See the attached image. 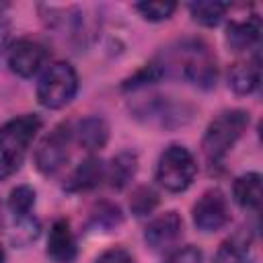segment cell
Here are the masks:
<instances>
[{"instance_id": "obj_1", "label": "cell", "mask_w": 263, "mask_h": 263, "mask_svg": "<svg viewBox=\"0 0 263 263\" xmlns=\"http://www.w3.org/2000/svg\"><path fill=\"white\" fill-rule=\"evenodd\" d=\"M39 129L41 119L37 115H21L0 127V181L10 177L21 166Z\"/></svg>"}, {"instance_id": "obj_2", "label": "cell", "mask_w": 263, "mask_h": 263, "mask_svg": "<svg viewBox=\"0 0 263 263\" xmlns=\"http://www.w3.org/2000/svg\"><path fill=\"white\" fill-rule=\"evenodd\" d=\"M249 127V113L242 109H230L222 111L218 117H214L203 134L201 148L210 162H220L228 150L238 142V138Z\"/></svg>"}, {"instance_id": "obj_3", "label": "cell", "mask_w": 263, "mask_h": 263, "mask_svg": "<svg viewBox=\"0 0 263 263\" xmlns=\"http://www.w3.org/2000/svg\"><path fill=\"white\" fill-rule=\"evenodd\" d=\"M197 173V164L193 154L179 144H173L162 150L156 162V181L160 187H164L171 193L185 191Z\"/></svg>"}, {"instance_id": "obj_4", "label": "cell", "mask_w": 263, "mask_h": 263, "mask_svg": "<svg viewBox=\"0 0 263 263\" xmlns=\"http://www.w3.org/2000/svg\"><path fill=\"white\" fill-rule=\"evenodd\" d=\"M76 90V70L68 62H55L45 68L37 82V101L47 109H60L74 99Z\"/></svg>"}, {"instance_id": "obj_5", "label": "cell", "mask_w": 263, "mask_h": 263, "mask_svg": "<svg viewBox=\"0 0 263 263\" xmlns=\"http://www.w3.org/2000/svg\"><path fill=\"white\" fill-rule=\"evenodd\" d=\"M179 62H181L183 76L191 84L199 88H212L216 84V76H218L216 58L212 55L208 45H203L201 41L183 43L179 49Z\"/></svg>"}, {"instance_id": "obj_6", "label": "cell", "mask_w": 263, "mask_h": 263, "mask_svg": "<svg viewBox=\"0 0 263 263\" xmlns=\"http://www.w3.org/2000/svg\"><path fill=\"white\" fill-rule=\"evenodd\" d=\"M72 136H74V129L70 127V123H60L39 142L35 150V166L39 173L53 175L66 164L70 156Z\"/></svg>"}, {"instance_id": "obj_7", "label": "cell", "mask_w": 263, "mask_h": 263, "mask_svg": "<svg viewBox=\"0 0 263 263\" xmlns=\"http://www.w3.org/2000/svg\"><path fill=\"white\" fill-rule=\"evenodd\" d=\"M230 220L226 195L220 189H208L193 205V224L203 232H216Z\"/></svg>"}, {"instance_id": "obj_8", "label": "cell", "mask_w": 263, "mask_h": 263, "mask_svg": "<svg viewBox=\"0 0 263 263\" xmlns=\"http://www.w3.org/2000/svg\"><path fill=\"white\" fill-rule=\"evenodd\" d=\"M47 49L33 39H18L8 47V66L16 76L29 78L43 66Z\"/></svg>"}, {"instance_id": "obj_9", "label": "cell", "mask_w": 263, "mask_h": 263, "mask_svg": "<svg viewBox=\"0 0 263 263\" xmlns=\"http://www.w3.org/2000/svg\"><path fill=\"white\" fill-rule=\"evenodd\" d=\"M183 234V220L177 212H164L162 216L154 218L144 232V238L152 251H166L177 245Z\"/></svg>"}, {"instance_id": "obj_10", "label": "cell", "mask_w": 263, "mask_h": 263, "mask_svg": "<svg viewBox=\"0 0 263 263\" xmlns=\"http://www.w3.org/2000/svg\"><path fill=\"white\" fill-rule=\"evenodd\" d=\"M138 115H146V121L156 123L160 127H171V125H183L185 121H189L191 111L185 105L166 101V97H154L148 105L138 109Z\"/></svg>"}, {"instance_id": "obj_11", "label": "cell", "mask_w": 263, "mask_h": 263, "mask_svg": "<svg viewBox=\"0 0 263 263\" xmlns=\"http://www.w3.org/2000/svg\"><path fill=\"white\" fill-rule=\"evenodd\" d=\"M76 240L70 230V222L64 218H58L51 224L49 236H47V255L55 263H72L76 259Z\"/></svg>"}, {"instance_id": "obj_12", "label": "cell", "mask_w": 263, "mask_h": 263, "mask_svg": "<svg viewBox=\"0 0 263 263\" xmlns=\"http://www.w3.org/2000/svg\"><path fill=\"white\" fill-rule=\"evenodd\" d=\"M261 82V60L259 53H253L247 60H240L228 70V86L236 95H251Z\"/></svg>"}, {"instance_id": "obj_13", "label": "cell", "mask_w": 263, "mask_h": 263, "mask_svg": "<svg viewBox=\"0 0 263 263\" xmlns=\"http://www.w3.org/2000/svg\"><path fill=\"white\" fill-rule=\"evenodd\" d=\"M261 37V21L257 14H249L238 21H230L226 27V43L232 51H247L257 45Z\"/></svg>"}, {"instance_id": "obj_14", "label": "cell", "mask_w": 263, "mask_h": 263, "mask_svg": "<svg viewBox=\"0 0 263 263\" xmlns=\"http://www.w3.org/2000/svg\"><path fill=\"white\" fill-rule=\"evenodd\" d=\"M105 164L101 158L97 156H88L84 158L70 175V179L66 181V189L68 191H88L95 189L103 179H105Z\"/></svg>"}, {"instance_id": "obj_15", "label": "cell", "mask_w": 263, "mask_h": 263, "mask_svg": "<svg viewBox=\"0 0 263 263\" xmlns=\"http://www.w3.org/2000/svg\"><path fill=\"white\" fill-rule=\"evenodd\" d=\"M74 134H76L78 144L84 150L95 152V150H101L107 144V140H109V125H107V121L103 117L90 115V117H86V119H82L78 123Z\"/></svg>"}, {"instance_id": "obj_16", "label": "cell", "mask_w": 263, "mask_h": 263, "mask_svg": "<svg viewBox=\"0 0 263 263\" xmlns=\"http://www.w3.org/2000/svg\"><path fill=\"white\" fill-rule=\"evenodd\" d=\"M234 199L245 210H257L261 203V175L259 173H245L234 181L232 187Z\"/></svg>"}, {"instance_id": "obj_17", "label": "cell", "mask_w": 263, "mask_h": 263, "mask_svg": "<svg viewBox=\"0 0 263 263\" xmlns=\"http://www.w3.org/2000/svg\"><path fill=\"white\" fill-rule=\"evenodd\" d=\"M136 171H138V156L134 152H119L105 171V177L113 189H123L134 179Z\"/></svg>"}, {"instance_id": "obj_18", "label": "cell", "mask_w": 263, "mask_h": 263, "mask_svg": "<svg viewBox=\"0 0 263 263\" xmlns=\"http://www.w3.org/2000/svg\"><path fill=\"white\" fill-rule=\"evenodd\" d=\"M228 8H230V4L216 2V0H197V2L189 4V12H191L193 21H197L199 25H205V27H216Z\"/></svg>"}, {"instance_id": "obj_19", "label": "cell", "mask_w": 263, "mask_h": 263, "mask_svg": "<svg viewBox=\"0 0 263 263\" xmlns=\"http://www.w3.org/2000/svg\"><path fill=\"white\" fill-rule=\"evenodd\" d=\"M33 205H35V189L31 185H18L10 191L8 208L14 214V218H29Z\"/></svg>"}, {"instance_id": "obj_20", "label": "cell", "mask_w": 263, "mask_h": 263, "mask_svg": "<svg viewBox=\"0 0 263 263\" xmlns=\"http://www.w3.org/2000/svg\"><path fill=\"white\" fill-rule=\"evenodd\" d=\"M117 224H121V212L113 203H99V208L90 214V226L101 230H113Z\"/></svg>"}, {"instance_id": "obj_21", "label": "cell", "mask_w": 263, "mask_h": 263, "mask_svg": "<svg viewBox=\"0 0 263 263\" xmlns=\"http://www.w3.org/2000/svg\"><path fill=\"white\" fill-rule=\"evenodd\" d=\"M177 4L171 2V0H152V2H138L136 4V10L146 18V21H152V23H158V21H166L173 12H175Z\"/></svg>"}, {"instance_id": "obj_22", "label": "cell", "mask_w": 263, "mask_h": 263, "mask_svg": "<svg viewBox=\"0 0 263 263\" xmlns=\"http://www.w3.org/2000/svg\"><path fill=\"white\" fill-rule=\"evenodd\" d=\"M158 203V195L154 189L150 187H138L132 195V201H129V208L136 216H146L154 210V205Z\"/></svg>"}, {"instance_id": "obj_23", "label": "cell", "mask_w": 263, "mask_h": 263, "mask_svg": "<svg viewBox=\"0 0 263 263\" xmlns=\"http://www.w3.org/2000/svg\"><path fill=\"white\" fill-rule=\"evenodd\" d=\"M164 74V68L158 66V64H146L142 70H138L134 76H129L125 82H123V88L129 90V88H140V86H146V84H152L156 82L160 76Z\"/></svg>"}, {"instance_id": "obj_24", "label": "cell", "mask_w": 263, "mask_h": 263, "mask_svg": "<svg viewBox=\"0 0 263 263\" xmlns=\"http://www.w3.org/2000/svg\"><path fill=\"white\" fill-rule=\"evenodd\" d=\"M164 263H201V253L197 247H183L171 253Z\"/></svg>"}, {"instance_id": "obj_25", "label": "cell", "mask_w": 263, "mask_h": 263, "mask_svg": "<svg viewBox=\"0 0 263 263\" xmlns=\"http://www.w3.org/2000/svg\"><path fill=\"white\" fill-rule=\"evenodd\" d=\"M95 263H136V261H134L132 253L125 251L123 247H113V249L105 251Z\"/></svg>"}, {"instance_id": "obj_26", "label": "cell", "mask_w": 263, "mask_h": 263, "mask_svg": "<svg viewBox=\"0 0 263 263\" xmlns=\"http://www.w3.org/2000/svg\"><path fill=\"white\" fill-rule=\"evenodd\" d=\"M8 37H10V27L8 23L0 21V55L4 53V49H8Z\"/></svg>"}, {"instance_id": "obj_27", "label": "cell", "mask_w": 263, "mask_h": 263, "mask_svg": "<svg viewBox=\"0 0 263 263\" xmlns=\"http://www.w3.org/2000/svg\"><path fill=\"white\" fill-rule=\"evenodd\" d=\"M234 263H255V261L249 259V257H242V259H238V261H234Z\"/></svg>"}, {"instance_id": "obj_28", "label": "cell", "mask_w": 263, "mask_h": 263, "mask_svg": "<svg viewBox=\"0 0 263 263\" xmlns=\"http://www.w3.org/2000/svg\"><path fill=\"white\" fill-rule=\"evenodd\" d=\"M4 261V253H2V249H0V263Z\"/></svg>"}]
</instances>
